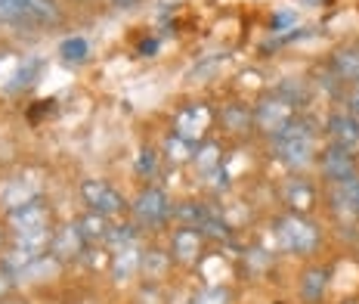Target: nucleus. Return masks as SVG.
<instances>
[{
    "label": "nucleus",
    "mask_w": 359,
    "mask_h": 304,
    "mask_svg": "<svg viewBox=\"0 0 359 304\" xmlns=\"http://www.w3.org/2000/svg\"><path fill=\"white\" fill-rule=\"evenodd\" d=\"M279 152L291 165H306L313 159V137L306 131L288 124L285 131H279Z\"/></svg>",
    "instance_id": "1"
},
{
    "label": "nucleus",
    "mask_w": 359,
    "mask_h": 304,
    "mask_svg": "<svg viewBox=\"0 0 359 304\" xmlns=\"http://www.w3.org/2000/svg\"><path fill=\"white\" fill-rule=\"evenodd\" d=\"M276 236H279V246L291 249V251H310L316 246V230L306 224V220H297V218L282 220Z\"/></svg>",
    "instance_id": "2"
},
{
    "label": "nucleus",
    "mask_w": 359,
    "mask_h": 304,
    "mask_svg": "<svg viewBox=\"0 0 359 304\" xmlns=\"http://www.w3.org/2000/svg\"><path fill=\"white\" fill-rule=\"evenodd\" d=\"M81 192H84V199H87V205L93 209L96 214H118L124 209V202H121V196H118L111 187H106L102 180H87L84 187H81Z\"/></svg>",
    "instance_id": "3"
},
{
    "label": "nucleus",
    "mask_w": 359,
    "mask_h": 304,
    "mask_svg": "<svg viewBox=\"0 0 359 304\" xmlns=\"http://www.w3.org/2000/svg\"><path fill=\"white\" fill-rule=\"evenodd\" d=\"M254 118H257V124L264 131L279 133V131H285L288 121H291V106L285 100H266V103H260V109Z\"/></svg>",
    "instance_id": "4"
},
{
    "label": "nucleus",
    "mask_w": 359,
    "mask_h": 304,
    "mask_svg": "<svg viewBox=\"0 0 359 304\" xmlns=\"http://www.w3.org/2000/svg\"><path fill=\"white\" fill-rule=\"evenodd\" d=\"M137 214L146 220V224H158V220L168 218V211H170V202H168V196H164L161 190H146L143 196L137 199Z\"/></svg>",
    "instance_id": "5"
},
{
    "label": "nucleus",
    "mask_w": 359,
    "mask_h": 304,
    "mask_svg": "<svg viewBox=\"0 0 359 304\" xmlns=\"http://www.w3.org/2000/svg\"><path fill=\"white\" fill-rule=\"evenodd\" d=\"M208 121H211V112L205 106H189L177 115V133L183 140H198L205 133Z\"/></svg>",
    "instance_id": "6"
},
{
    "label": "nucleus",
    "mask_w": 359,
    "mask_h": 304,
    "mask_svg": "<svg viewBox=\"0 0 359 304\" xmlns=\"http://www.w3.org/2000/svg\"><path fill=\"white\" fill-rule=\"evenodd\" d=\"M328 133H332L334 146L341 150H353L359 143V121L353 115H332L328 118Z\"/></svg>",
    "instance_id": "7"
},
{
    "label": "nucleus",
    "mask_w": 359,
    "mask_h": 304,
    "mask_svg": "<svg viewBox=\"0 0 359 304\" xmlns=\"http://www.w3.org/2000/svg\"><path fill=\"white\" fill-rule=\"evenodd\" d=\"M10 220L19 233H43V227H47V211L37 202H28V205H19V209L10 214Z\"/></svg>",
    "instance_id": "8"
},
{
    "label": "nucleus",
    "mask_w": 359,
    "mask_h": 304,
    "mask_svg": "<svg viewBox=\"0 0 359 304\" xmlns=\"http://www.w3.org/2000/svg\"><path fill=\"white\" fill-rule=\"evenodd\" d=\"M325 174L328 177H334V180H350V177H353V159H350V152L347 150H341V146H334L332 152L325 155Z\"/></svg>",
    "instance_id": "9"
},
{
    "label": "nucleus",
    "mask_w": 359,
    "mask_h": 304,
    "mask_svg": "<svg viewBox=\"0 0 359 304\" xmlns=\"http://www.w3.org/2000/svg\"><path fill=\"white\" fill-rule=\"evenodd\" d=\"M334 69H338V75H341V78L359 81V47L341 50V53L334 56Z\"/></svg>",
    "instance_id": "10"
},
{
    "label": "nucleus",
    "mask_w": 359,
    "mask_h": 304,
    "mask_svg": "<svg viewBox=\"0 0 359 304\" xmlns=\"http://www.w3.org/2000/svg\"><path fill=\"white\" fill-rule=\"evenodd\" d=\"M198 246H201V239H198L196 230H180L174 236V251H177V258H183V261H192Z\"/></svg>",
    "instance_id": "11"
},
{
    "label": "nucleus",
    "mask_w": 359,
    "mask_h": 304,
    "mask_svg": "<svg viewBox=\"0 0 359 304\" xmlns=\"http://www.w3.org/2000/svg\"><path fill=\"white\" fill-rule=\"evenodd\" d=\"M81 239H84L81 227H65L62 233L53 239V249L59 251V255H78V251H81Z\"/></svg>",
    "instance_id": "12"
},
{
    "label": "nucleus",
    "mask_w": 359,
    "mask_h": 304,
    "mask_svg": "<svg viewBox=\"0 0 359 304\" xmlns=\"http://www.w3.org/2000/svg\"><path fill=\"white\" fill-rule=\"evenodd\" d=\"M334 196H338V202H341L347 211L359 214V180H353V177H350V180H341Z\"/></svg>",
    "instance_id": "13"
},
{
    "label": "nucleus",
    "mask_w": 359,
    "mask_h": 304,
    "mask_svg": "<svg viewBox=\"0 0 359 304\" xmlns=\"http://www.w3.org/2000/svg\"><path fill=\"white\" fill-rule=\"evenodd\" d=\"M87 41L84 38H65L59 44V56L65 59V62H81V59H87Z\"/></svg>",
    "instance_id": "14"
},
{
    "label": "nucleus",
    "mask_w": 359,
    "mask_h": 304,
    "mask_svg": "<svg viewBox=\"0 0 359 304\" xmlns=\"http://www.w3.org/2000/svg\"><path fill=\"white\" fill-rule=\"evenodd\" d=\"M19 6L32 19H53V4L50 0H19Z\"/></svg>",
    "instance_id": "15"
},
{
    "label": "nucleus",
    "mask_w": 359,
    "mask_h": 304,
    "mask_svg": "<svg viewBox=\"0 0 359 304\" xmlns=\"http://www.w3.org/2000/svg\"><path fill=\"white\" fill-rule=\"evenodd\" d=\"M288 199H291V205H294V209H310V205H313V190L310 187H294L288 192Z\"/></svg>",
    "instance_id": "16"
},
{
    "label": "nucleus",
    "mask_w": 359,
    "mask_h": 304,
    "mask_svg": "<svg viewBox=\"0 0 359 304\" xmlns=\"http://www.w3.org/2000/svg\"><path fill=\"white\" fill-rule=\"evenodd\" d=\"M0 19H28V13L19 6V0H0Z\"/></svg>",
    "instance_id": "17"
},
{
    "label": "nucleus",
    "mask_w": 359,
    "mask_h": 304,
    "mask_svg": "<svg viewBox=\"0 0 359 304\" xmlns=\"http://www.w3.org/2000/svg\"><path fill=\"white\" fill-rule=\"evenodd\" d=\"M168 150H170V159H180V161L189 159V146H186V140H180V143H177V140H170Z\"/></svg>",
    "instance_id": "18"
},
{
    "label": "nucleus",
    "mask_w": 359,
    "mask_h": 304,
    "mask_svg": "<svg viewBox=\"0 0 359 304\" xmlns=\"http://www.w3.org/2000/svg\"><path fill=\"white\" fill-rule=\"evenodd\" d=\"M223 62H226V59H223V56H214V59H208V62H201V65H198V69H196V72H192V75H198V72H205V75H214V72H217V69H220V65H223Z\"/></svg>",
    "instance_id": "19"
},
{
    "label": "nucleus",
    "mask_w": 359,
    "mask_h": 304,
    "mask_svg": "<svg viewBox=\"0 0 359 304\" xmlns=\"http://www.w3.org/2000/svg\"><path fill=\"white\" fill-rule=\"evenodd\" d=\"M201 304H223V292L220 289H214V292H208L205 298H201Z\"/></svg>",
    "instance_id": "20"
},
{
    "label": "nucleus",
    "mask_w": 359,
    "mask_h": 304,
    "mask_svg": "<svg viewBox=\"0 0 359 304\" xmlns=\"http://www.w3.org/2000/svg\"><path fill=\"white\" fill-rule=\"evenodd\" d=\"M350 115H359V87L350 93Z\"/></svg>",
    "instance_id": "21"
},
{
    "label": "nucleus",
    "mask_w": 359,
    "mask_h": 304,
    "mask_svg": "<svg viewBox=\"0 0 359 304\" xmlns=\"http://www.w3.org/2000/svg\"><path fill=\"white\" fill-rule=\"evenodd\" d=\"M164 267V258H149L146 261V270H161Z\"/></svg>",
    "instance_id": "22"
}]
</instances>
